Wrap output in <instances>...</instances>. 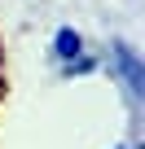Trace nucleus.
<instances>
[{
	"instance_id": "f257e3e1",
	"label": "nucleus",
	"mask_w": 145,
	"mask_h": 149,
	"mask_svg": "<svg viewBox=\"0 0 145 149\" xmlns=\"http://www.w3.org/2000/svg\"><path fill=\"white\" fill-rule=\"evenodd\" d=\"M110 66H114L119 79H123L127 97H132V101H141V97H145V61H141V53H136L132 44L114 40V44H110Z\"/></svg>"
},
{
	"instance_id": "f03ea898",
	"label": "nucleus",
	"mask_w": 145,
	"mask_h": 149,
	"mask_svg": "<svg viewBox=\"0 0 145 149\" xmlns=\"http://www.w3.org/2000/svg\"><path fill=\"white\" fill-rule=\"evenodd\" d=\"M48 48H53V57H57V61H75V57H84V53H88V48H84V35H79L75 26H57Z\"/></svg>"
},
{
	"instance_id": "7ed1b4c3",
	"label": "nucleus",
	"mask_w": 145,
	"mask_h": 149,
	"mask_svg": "<svg viewBox=\"0 0 145 149\" xmlns=\"http://www.w3.org/2000/svg\"><path fill=\"white\" fill-rule=\"evenodd\" d=\"M97 66H101V61L84 53V57H75V61H62V79H84V74H92Z\"/></svg>"
},
{
	"instance_id": "20e7f679",
	"label": "nucleus",
	"mask_w": 145,
	"mask_h": 149,
	"mask_svg": "<svg viewBox=\"0 0 145 149\" xmlns=\"http://www.w3.org/2000/svg\"><path fill=\"white\" fill-rule=\"evenodd\" d=\"M114 149H127V145H114Z\"/></svg>"
}]
</instances>
